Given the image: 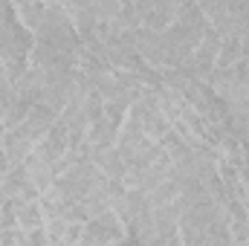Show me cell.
Wrapping results in <instances>:
<instances>
[{"instance_id": "obj_1", "label": "cell", "mask_w": 249, "mask_h": 246, "mask_svg": "<svg viewBox=\"0 0 249 246\" xmlns=\"http://www.w3.org/2000/svg\"><path fill=\"white\" fill-rule=\"evenodd\" d=\"M206 29H209V20L200 12V3H180L177 20L162 32L165 35V70H180L200 47Z\"/></svg>"}, {"instance_id": "obj_2", "label": "cell", "mask_w": 249, "mask_h": 246, "mask_svg": "<svg viewBox=\"0 0 249 246\" xmlns=\"http://www.w3.org/2000/svg\"><path fill=\"white\" fill-rule=\"evenodd\" d=\"M35 47V35L18 20L12 3H0V64L9 81L20 78L29 70V55Z\"/></svg>"}, {"instance_id": "obj_3", "label": "cell", "mask_w": 249, "mask_h": 246, "mask_svg": "<svg viewBox=\"0 0 249 246\" xmlns=\"http://www.w3.org/2000/svg\"><path fill=\"white\" fill-rule=\"evenodd\" d=\"M78 32L64 9V3H47V15L41 20V26L35 29V47L41 50H53L58 55L75 58L78 53Z\"/></svg>"}, {"instance_id": "obj_4", "label": "cell", "mask_w": 249, "mask_h": 246, "mask_svg": "<svg viewBox=\"0 0 249 246\" xmlns=\"http://www.w3.org/2000/svg\"><path fill=\"white\" fill-rule=\"evenodd\" d=\"M209 26L223 38H241L249 29V0H206L200 3Z\"/></svg>"}, {"instance_id": "obj_5", "label": "cell", "mask_w": 249, "mask_h": 246, "mask_svg": "<svg viewBox=\"0 0 249 246\" xmlns=\"http://www.w3.org/2000/svg\"><path fill=\"white\" fill-rule=\"evenodd\" d=\"M124 238H127V232H124V226L119 223V217L113 211H105L102 217L87 220L84 223V235H81V241L87 246H113L119 241H124Z\"/></svg>"}, {"instance_id": "obj_6", "label": "cell", "mask_w": 249, "mask_h": 246, "mask_svg": "<svg viewBox=\"0 0 249 246\" xmlns=\"http://www.w3.org/2000/svg\"><path fill=\"white\" fill-rule=\"evenodd\" d=\"M136 12H139V20L145 29L165 32L177 20L180 3H174V0H136Z\"/></svg>"}, {"instance_id": "obj_7", "label": "cell", "mask_w": 249, "mask_h": 246, "mask_svg": "<svg viewBox=\"0 0 249 246\" xmlns=\"http://www.w3.org/2000/svg\"><path fill=\"white\" fill-rule=\"evenodd\" d=\"M0 185H3V191H6V197L15 200V203H20V206H26V203H38V200H41V191L32 185V180H29V174H26L23 165H15V168L6 174V180H3Z\"/></svg>"}, {"instance_id": "obj_8", "label": "cell", "mask_w": 249, "mask_h": 246, "mask_svg": "<svg viewBox=\"0 0 249 246\" xmlns=\"http://www.w3.org/2000/svg\"><path fill=\"white\" fill-rule=\"evenodd\" d=\"M87 159L102 171L105 180H113V183H122L124 174H127V162L122 159V154L113 148H87Z\"/></svg>"}, {"instance_id": "obj_9", "label": "cell", "mask_w": 249, "mask_h": 246, "mask_svg": "<svg viewBox=\"0 0 249 246\" xmlns=\"http://www.w3.org/2000/svg\"><path fill=\"white\" fill-rule=\"evenodd\" d=\"M67 145H70V130H67V124H64L61 119H55V124L50 127V133L35 145V154L55 165V162L61 159V154L67 151Z\"/></svg>"}, {"instance_id": "obj_10", "label": "cell", "mask_w": 249, "mask_h": 246, "mask_svg": "<svg viewBox=\"0 0 249 246\" xmlns=\"http://www.w3.org/2000/svg\"><path fill=\"white\" fill-rule=\"evenodd\" d=\"M12 90H15L18 99H23V102H29V105H38V102H41V93H44V70L29 67L20 78L12 81Z\"/></svg>"}, {"instance_id": "obj_11", "label": "cell", "mask_w": 249, "mask_h": 246, "mask_svg": "<svg viewBox=\"0 0 249 246\" xmlns=\"http://www.w3.org/2000/svg\"><path fill=\"white\" fill-rule=\"evenodd\" d=\"M23 168H26V174H29L32 185H35L41 194H44V191H50V185L55 183V165H53V162H47L44 157H38L35 151L26 157Z\"/></svg>"}, {"instance_id": "obj_12", "label": "cell", "mask_w": 249, "mask_h": 246, "mask_svg": "<svg viewBox=\"0 0 249 246\" xmlns=\"http://www.w3.org/2000/svg\"><path fill=\"white\" fill-rule=\"evenodd\" d=\"M174 177V162L165 157V151H162V157L142 174V183H139V188L136 191H142V194H148V191H154L157 185H162V183H168Z\"/></svg>"}, {"instance_id": "obj_13", "label": "cell", "mask_w": 249, "mask_h": 246, "mask_svg": "<svg viewBox=\"0 0 249 246\" xmlns=\"http://www.w3.org/2000/svg\"><path fill=\"white\" fill-rule=\"evenodd\" d=\"M116 136H119V127L113 122H107L105 116L99 122H93L87 127V133H84V139H87L90 148H113L116 145Z\"/></svg>"}, {"instance_id": "obj_14", "label": "cell", "mask_w": 249, "mask_h": 246, "mask_svg": "<svg viewBox=\"0 0 249 246\" xmlns=\"http://www.w3.org/2000/svg\"><path fill=\"white\" fill-rule=\"evenodd\" d=\"M35 151V145L32 142H26L18 130H6L3 133V154L9 157V162L12 165H23L26 162V157Z\"/></svg>"}, {"instance_id": "obj_15", "label": "cell", "mask_w": 249, "mask_h": 246, "mask_svg": "<svg viewBox=\"0 0 249 246\" xmlns=\"http://www.w3.org/2000/svg\"><path fill=\"white\" fill-rule=\"evenodd\" d=\"M44 223H47V217H44V211H41V206H38V203L18 206V229H20V232H26V235L41 232V229H44Z\"/></svg>"}, {"instance_id": "obj_16", "label": "cell", "mask_w": 249, "mask_h": 246, "mask_svg": "<svg viewBox=\"0 0 249 246\" xmlns=\"http://www.w3.org/2000/svg\"><path fill=\"white\" fill-rule=\"evenodd\" d=\"M15 15H18V20L35 35V29L41 26V20H44V15H47V3H38V0H32V3H15Z\"/></svg>"}, {"instance_id": "obj_17", "label": "cell", "mask_w": 249, "mask_h": 246, "mask_svg": "<svg viewBox=\"0 0 249 246\" xmlns=\"http://www.w3.org/2000/svg\"><path fill=\"white\" fill-rule=\"evenodd\" d=\"M145 197H148V203H151L154 209H157V206H171V203H174V200L180 197V183H177V180L171 177L168 183L157 185V188H154V191H148Z\"/></svg>"}, {"instance_id": "obj_18", "label": "cell", "mask_w": 249, "mask_h": 246, "mask_svg": "<svg viewBox=\"0 0 249 246\" xmlns=\"http://www.w3.org/2000/svg\"><path fill=\"white\" fill-rule=\"evenodd\" d=\"M119 9H122L119 0H93V15H96L99 23H113Z\"/></svg>"}, {"instance_id": "obj_19", "label": "cell", "mask_w": 249, "mask_h": 246, "mask_svg": "<svg viewBox=\"0 0 249 246\" xmlns=\"http://www.w3.org/2000/svg\"><path fill=\"white\" fill-rule=\"evenodd\" d=\"M12 102H15V90H12V81H9L3 64H0V119L6 116V110L12 107Z\"/></svg>"}, {"instance_id": "obj_20", "label": "cell", "mask_w": 249, "mask_h": 246, "mask_svg": "<svg viewBox=\"0 0 249 246\" xmlns=\"http://www.w3.org/2000/svg\"><path fill=\"white\" fill-rule=\"evenodd\" d=\"M67 226H70V223H64V220H47V223H44V235H47V241L55 244L64 232H67Z\"/></svg>"}, {"instance_id": "obj_21", "label": "cell", "mask_w": 249, "mask_h": 246, "mask_svg": "<svg viewBox=\"0 0 249 246\" xmlns=\"http://www.w3.org/2000/svg\"><path fill=\"white\" fill-rule=\"evenodd\" d=\"M12 168H15V165L9 162V157H6V154H3V148H0V183L6 180V174H9Z\"/></svg>"}, {"instance_id": "obj_22", "label": "cell", "mask_w": 249, "mask_h": 246, "mask_svg": "<svg viewBox=\"0 0 249 246\" xmlns=\"http://www.w3.org/2000/svg\"><path fill=\"white\" fill-rule=\"evenodd\" d=\"M6 206H9V197H6V191H3V185H0V217H3V211H6Z\"/></svg>"}, {"instance_id": "obj_23", "label": "cell", "mask_w": 249, "mask_h": 246, "mask_svg": "<svg viewBox=\"0 0 249 246\" xmlns=\"http://www.w3.org/2000/svg\"><path fill=\"white\" fill-rule=\"evenodd\" d=\"M244 148H247V154H249V136H247V139H244Z\"/></svg>"}, {"instance_id": "obj_24", "label": "cell", "mask_w": 249, "mask_h": 246, "mask_svg": "<svg viewBox=\"0 0 249 246\" xmlns=\"http://www.w3.org/2000/svg\"><path fill=\"white\" fill-rule=\"evenodd\" d=\"M0 133H6V127H3V122H0Z\"/></svg>"}, {"instance_id": "obj_25", "label": "cell", "mask_w": 249, "mask_h": 246, "mask_svg": "<svg viewBox=\"0 0 249 246\" xmlns=\"http://www.w3.org/2000/svg\"><path fill=\"white\" fill-rule=\"evenodd\" d=\"M75 246H87V244H84V241H78V244H75Z\"/></svg>"}, {"instance_id": "obj_26", "label": "cell", "mask_w": 249, "mask_h": 246, "mask_svg": "<svg viewBox=\"0 0 249 246\" xmlns=\"http://www.w3.org/2000/svg\"><path fill=\"white\" fill-rule=\"evenodd\" d=\"M151 246H160V244H151Z\"/></svg>"}, {"instance_id": "obj_27", "label": "cell", "mask_w": 249, "mask_h": 246, "mask_svg": "<svg viewBox=\"0 0 249 246\" xmlns=\"http://www.w3.org/2000/svg\"><path fill=\"white\" fill-rule=\"evenodd\" d=\"M136 246H142V244H136Z\"/></svg>"}]
</instances>
